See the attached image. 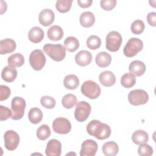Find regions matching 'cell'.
Instances as JSON below:
<instances>
[{
	"label": "cell",
	"instance_id": "cell-20",
	"mask_svg": "<svg viewBox=\"0 0 156 156\" xmlns=\"http://www.w3.org/2000/svg\"><path fill=\"white\" fill-rule=\"evenodd\" d=\"M28 38L34 43H40L44 38V31L39 27H33L28 33Z\"/></svg>",
	"mask_w": 156,
	"mask_h": 156
},
{
	"label": "cell",
	"instance_id": "cell-19",
	"mask_svg": "<svg viewBox=\"0 0 156 156\" xmlns=\"http://www.w3.org/2000/svg\"><path fill=\"white\" fill-rule=\"evenodd\" d=\"M17 74L18 72L16 68L8 65L2 69L1 72V77L5 82H12L16 78Z\"/></svg>",
	"mask_w": 156,
	"mask_h": 156
},
{
	"label": "cell",
	"instance_id": "cell-29",
	"mask_svg": "<svg viewBox=\"0 0 156 156\" xmlns=\"http://www.w3.org/2000/svg\"><path fill=\"white\" fill-rule=\"evenodd\" d=\"M66 49L70 52H75L79 47V41L74 37H68L64 41Z\"/></svg>",
	"mask_w": 156,
	"mask_h": 156
},
{
	"label": "cell",
	"instance_id": "cell-11",
	"mask_svg": "<svg viewBox=\"0 0 156 156\" xmlns=\"http://www.w3.org/2000/svg\"><path fill=\"white\" fill-rule=\"evenodd\" d=\"M4 138L5 147L9 151L15 150L20 141L19 135L12 130H9L5 132Z\"/></svg>",
	"mask_w": 156,
	"mask_h": 156
},
{
	"label": "cell",
	"instance_id": "cell-2",
	"mask_svg": "<svg viewBox=\"0 0 156 156\" xmlns=\"http://www.w3.org/2000/svg\"><path fill=\"white\" fill-rule=\"evenodd\" d=\"M43 51L55 62L62 61L66 56V48L60 44H46L43 46Z\"/></svg>",
	"mask_w": 156,
	"mask_h": 156
},
{
	"label": "cell",
	"instance_id": "cell-34",
	"mask_svg": "<svg viewBox=\"0 0 156 156\" xmlns=\"http://www.w3.org/2000/svg\"><path fill=\"white\" fill-rule=\"evenodd\" d=\"M101 45V38L96 35H91L87 40V46L91 50H96Z\"/></svg>",
	"mask_w": 156,
	"mask_h": 156
},
{
	"label": "cell",
	"instance_id": "cell-9",
	"mask_svg": "<svg viewBox=\"0 0 156 156\" xmlns=\"http://www.w3.org/2000/svg\"><path fill=\"white\" fill-rule=\"evenodd\" d=\"M91 110V105L85 101H80L76 103L74 111V117L79 122H83L88 118Z\"/></svg>",
	"mask_w": 156,
	"mask_h": 156
},
{
	"label": "cell",
	"instance_id": "cell-15",
	"mask_svg": "<svg viewBox=\"0 0 156 156\" xmlns=\"http://www.w3.org/2000/svg\"><path fill=\"white\" fill-rule=\"evenodd\" d=\"M16 47V42L12 38H5L0 41V54L1 55L13 52Z\"/></svg>",
	"mask_w": 156,
	"mask_h": 156
},
{
	"label": "cell",
	"instance_id": "cell-13",
	"mask_svg": "<svg viewBox=\"0 0 156 156\" xmlns=\"http://www.w3.org/2000/svg\"><path fill=\"white\" fill-rule=\"evenodd\" d=\"M62 152V144L56 140H50L46 145L45 153L47 156H60Z\"/></svg>",
	"mask_w": 156,
	"mask_h": 156
},
{
	"label": "cell",
	"instance_id": "cell-25",
	"mask_svg": "<svg viewBox=\"0 0 156 156\" xmlns=\"http://www.w3.org/2000/svg\"><path fill=\"white\" fill-rule=\"evenodd\" d=\"M132 140L135 144L140 145L148 141L149 135L144 130H138L133 133L132 135Z\"/></svg>",
	"mask_w": 156,
	"mask_h": 156
},
{
	"label": "cell",
	"instance_id": "cell-35",
	"mask_svg": "<svg viewBox=\"0 0 156 156\" xmlns=\"http://www.w3.org/2000/svg\"><path fill=\"white\" fill-rule=\"evenodd\" d=\"M145 26L143 21L140 20H137L134 21L130 26L131 31L133 34L136 35L141 34L144 30Z\"/></svg>",
	"mask_w": 156,
	"mask_h": 156
},
{
	"label": "cell",
	"instance_id": "cell-36",
	"mask_svg": "<svg viewBox=\"0 0 156 156\" xmlns=\"http://www.w3.org/2000/svg\"><path fill=\"white\" fill-rule=\"evenodd\" d=\"M40 103L46 108L52 109L55 107L56 102L54 98L49 96H44L41 98Z\"/></svg>",
	"mask_w": 156,
	"mask_h": 156
},
{
	"label": "cell",
	"instance_id": "cell-12",
	"mask_svg": "<svg viewBox=\"0 0 156 156\" xmlns=\"http://www.w3.org/2000/svg\"><path fill=\"white\" fill-rule=\"evenodd\" d=\"M97 143L93 140H85L82 145L80 151V156H94L98 151Z\"/></svg>",
	"mask_w": 156,
	"mask_h": 156
},
{
	"label": "cell",
	"instance_id": "cell-37",
	"mask_svg": "<svg viewBox=\"0 0 156 156\" xmlns=\"http://www.w3.org/2000/svg\"><path fill=\"white\" fill-rule=\"evenodd\" d=\"M138 153L140 156H150L153 154V149L146 143H143L140 144L138 149Z\"/></svg>",
	"mask_w": 156,
	"mask_h": 156
},
{
	"label": "cell",
	"instance_id": "cell-42",
	"mask_svg": "<svg viewBox=\"0 0 156 156\" xmlns=\"http://www.w3.org/2000/svg\"><path fill=\"white\" fill-rule=\"evenodd\" d=\"M92 0H77V4L82 8H87L91 5Z\"/></svg>",
	"mask_w": 156,
	"mask_h": 156
},
{
	"label": "cell",
	"instance_id": "cell-40",
	"mask_svg": "<svg viewBox=\"0 0 156 156\" xmlns=\"http://www.w3.org/2000/svg\"><path fill=\"white\" fill-rule=\"evenodd\" d=\"M0 90H1V97L0 101H2L6 100L9 98L10 95V89L5 85H0Z\"/></svg>",
	"mask_w": 156,
	"mask_h": 156
},
{
	"label": "cell",
	"instance_id": "cell-1",
	"mask_svg": "<svg viewBox=\"0 0 156 156\" xmlns=\"http://www.w3.org/2000/svg\"><path fill=\"white\" fill-rule=\"evenodd\" d=\"M87 131L90 135L100 140L108 138L111 135L110 126L96 119L92 120L88 124Z\"/></svg>",
	"mask_w": 156,
	"mask_h": 156
},
{
	"label": "cell",
	"instance_id": "cell-32",
	"mask_svg": "<svg viewBox=\"0 0 156 156\" xmlns=\"http://www.w3.org/2000/svg\"><path fill=\"white\" fill-rule=\"evenodd\" d=\"M73 3V0H58L55 4L57 10L60 13H66L69 11Z\"/></svg>",
	"mask_w": 156,
	"mask_h": 156
},
{
	"label": "cell",
	"instance_id": "cell-23",
	"mask_svg": "<svg viewBox=\"0 0 156 156\" xmlns=\"http://www.w3.org/2000/svg\"><path fill=\"white\" fill-rule=\"evenodd\" d=\"M80 23L83 27H90L95 23V17L91 12H85L80 16Z\"/></svg>",
	"mask_w": 156,
	"mask_h": 156
},
{
	"label": "cell",
	"instance_id": "cell-4",
	"mask_svg": "<svg viewBox=\"0 0 156 156\" xmlns=\"http://www.w3.org/2000/svg\"><path fill=\"white\" fill-rule=\"evenodd\" d=\"M143 48V41L138 38H131L124 47L123 53L127 57L136 55Z\"/></svg>",
	"mask_w": 156,
	"mask_h": 156
},
{
	"label": "cell",
	"instance_id": "cell-16",
	"mask_svg": "<svg viewBox=\"0 0 156 156\" xmlns=\"http://www.w3.org/2000/svg\"><path fill=\"white\" fill-rule=\"evenodd\" d=\"M92 60L91 54L85 50L79 51L75 56L76 63L80 66H85L88 65Z\"/></svg>",
	"mask_w": 156,
	"mask_h": 156
},
{
	"label": "cell",
	"instance_id": "cell-33",
	"mask_svg": "<svg viewBox=\"0 0 156 156\" xmlns=\"http://www.w3.org/2000/svg\"><path fill=\"white\" fill-rule=\"evenodd\" d=\"M51 135V129L47 124L40 126L37 130V136L40 140H46Z\"/></svg>",
	"mask_w": 156,
	"mask_h": 156
},
{
	"label": "cell",
	"instance_id": "cell-26",
	"mask_svg": "<svg viewBox=\"0 0 156 156\" xmlns=\"http://www.w3.org/2000/svg\"><path fill=\"white\" fill-rule=\"evenodd\" d=\"M28 118L32 124H37L39 123L43 119L42 111L37 107L30 108L28 113Z\"/></svg>",
	"mask_w": 156,
	"mask_h": 156
},
{
	"label": "cell",
	"instance_id": "cell-7",
	"mask_svg": "<svg viewBox=\"0 0 156 156\" xmlns=\"http://www.w3.org/2000/svg\"><path fill=\"white\" fill-rule=\"evenodd\" d=\"M122 41V36L119 32L117 31H111L106 37V48L111 52H116L119 49Z\"/></svg>",
	"mask_w": 156,
	"mask_h": 156
},
{
	"label": "cell",
	"instance_id": "cell-3",
	"mask_svg": "<svg viewBox=\"0 0 156 156\" xmlns=\"http://www.w3.org/2000/svg\"><path fill=\"white\" fill-rule=\"evenodd\" d=\"M80 90L84 96L91 99H97L101 93L100 86L91 80L84 82L81 86Z\"/></svg>",
	"mask_w": 156,
	"mask_h": 156
},
{
	"label": "cell",
	"instance_id": "cell-18",
	"mask_svg": "<svg viewBox=\"0 0 156 156\" xmlns=\"http://www.w3.org/2000/svg\"><path fill=\"white\" fill-rule=\"evenodd\" d=\"M129 70L130 73L134 76L140 77L145 73L146 66L144 63L140 60H134L130 63Z\"/></svg>",
	"mask_w": 156,
	"mask_h": 156
},
{
	"label": "cell",
	"instance_id": "cell-17",
	"mask_svg": "<svg viewBox=\"0 0 156 156\" xmlns=\"http://www.w3.org/2000/svg\"><path fill=\"white\" fill-rule=\"evenodd\" d=\"M100 83L104 87H109L113 85L116 82L115 74L110 71L102 72L99 76Z\"/></svg>",
	"mask_w": 156,
	"mask_h": 156
},
{
	"label": "cell",
	"instance_id": "cell-39",
	"mask_svg": "<svg viewBox=\"0 0 156 156\" xmlns=\"http://www.w3.org/2000/svg\"><path fill=\"white\" fill-rule=\"evenodd\" d=\"M12 115V110L7 107L0 105V120L1 121L7 120Z\"/></svg>",
	"mask_w": 156,
	"mask_h": 156
},
{
	"label": "cell",
	"instance_id": "cell-27",
	"mask_svg": "<svg viewBox=\"0 0 156 156\" xmlns=\"http://www.w3.org/2000/svg\"><path fill=\"white\" fill-rule=\"evenodd\" d=\"M63 84L66 88L69 90H74L79 85V78L74 74L67 75L64 80Z\"/></svg>",
	"mask_w": 156,
	"mask_h": 156
},
{
	"label": "cell",
	"instance_id": "cell-21",
	"mask_svg": "<svg viewBox=\"0 0 156 156\" xmlns=\"http://www.w3.org/2000/svg\"><path fill=\"white\" fill-rule=\"evenodd\" d=\"M95 61L98 66L101 68L107 67L111 63L112 57L106 52H100L96 55Z\"/></svg>",
	"mask_w": 156,
	"mask_h": 156
},
{
	"label": "cell",
	"instance_id": "cell-22",
	"mask_svg": "<svg viewBox=\"0 0 156 156\" xmlns=\"http://www.w3.org/2000/svg\"><path fill=\"white\" fill-rule=\"evenodd\" d=\"M47 34L49 40L52 41H58L63 36V30L61 27L54 25L48 29Z\"/></svg>",
	"mask_w": 156,
	"mask_h": 156
},
{
	"label": "cell",
	"instance_id": "cell-31",
	"mask_svg": "<svg viewBox=\"0 0 156 156\" xmlns=\"http://www.w3.org/2000/svg\"><path fill=\"white\" fill-rule=\"evenodd\" d=\"M77 98L74 94H67L62 99V104L63 107L67 109L72 108L77 103Z\"/></svg>",
	"mask_w": 156,
	"mask_h": 156
},
{
	"label": "cell",
	"instance_id": "cell-38",
	"mask_svg": "<svg viewBox=\"0 0 156 156\" xmlns=\"http://www.w3.org/2000/svg\"><path fill=\"white\" fill-rule=\"evenodd\" d=\"M116 4V0H102L100 1L101 7L106 11L112 10L114 9Z\"/></svg>",
	"mask_w": 156,
	"mask_h": 156
},
{
	"label": "cell",
	"instance_id": "cell-41",
	"mask_svg": "<svg viewBox=\"0 0 156 156\" xmlns=\"http://www.w3.org/2000/svg\"><path fill=\"white\" fill-rule=\"evenodd\" d=\"M147 21L149 25L155 27L156 26V13L155 12H149L147 15Z\"/></svg>",
	"mask_w": 156,
	"mask_h": 156
},
{
	"label": "cell",
	"instance_id": "cell-28",
	"mask_svg": "<svg viewBox=\"0 0 156 156\" xmlns=\"http://www.w3.org/2000/svg\"><path fill=\"white\" fill-rule=\"evenodd\" d=\"M7 62L12 67H20L24 63V58L21 54H13L8 57Z\"/></svg>",
	"mask_w": 156,
	"mask_h": 156
},
{
	"label": "cell",
	"instance_id": "cell-8",
	"mask_svg": "<svg viewBox=\"0 0 156 156\" xmlns=\"http://www.w3.org/2000/svg\"><path fill=\"white\" fill-rule=\"evenodd\" d=\"M46 57L41 50H34L29 55V63L35 71L43 69L46 63Z\"/></svg>",
	"mask_w": 156,
	"mask_h": 156
},
{
	"label": "cell",
	"instance_id": "cell-14",
	"mask_svg": "<svg viewBox=\"0 0 156 156\" xmlns=\"http://www.w3.org/2000/svg\"><path fill=\"white\" fill-rule=\"evenodd\" d=\"M54 13L49 9L42 10L38 15L39 22L44 26H49L52 24L54 21Z\"/></svg>",
	"mask_w": 156,
	"mask_h": 156
},
{
	"label": "cell",
	"instance_id": "cell-5",
	"mask_svg": "<svg viewBox=\"0 0 156 156\" xmlns=\"http://www.w3.org/2000/svg\"><path fill=\"white\" fill-rule=\"evenodd\" d=\"M26 105V101L23 98L19 96L13 98L11 102V108L12 112L11 118L13 120H19L21 119L24 116Z\"/></svg>",
	"mask_w": 156,
	"mask_h": 156
},
{
	"label": "cell",
	"instance_id": "cell-10",
	"mask_svg": "<svg viewBox=\"0 0 156 156\" xmlns=\"http://www.w3.org/2000/svg\"><path fill=\"white\" fill-rule=\"evenodd\" d=\"M52 129L57 133L67 134L71 130V124L68 119L58 117L54 120L52 122Z\"/></svg>",
	"mask_w": 156,
	"mask_h": 156
},
{
	"label": "cell",
	"instance_id": "cell-30",
	"mask_svg": "<svg viewBox=\"0 0 156 156\" xmlns=\"http://www.w3.org/2000/svg\"><path fill=\"white\" fill-rule=\"evenodd\" d=\"M136 83V78L130 73L124 74L121 78V83L124 88H129L133 87Z\"/></svg>",
	"mask_w": 156,
	"mask_h": 156
},
{
	"label": "cell",
	"instance_id": "cell-6",
	"mask_svg": "<svg viewBox=\"0 0 156 156\" xmlns=\"http://www.w3.org/2000/svg\"><path fill=\"white\" fill-rule=\"evenodd\" d=\"M128 100L132 105H140L146 104L149 100V95L147 93L141 89L133 90L128 94Z\"/></svg>",
	"mask_w": 156,
	"mask_h": 156
},
{
	"label": "cell",
	"instance_id": "cell-24",
	"mask_svg": "<svg viewBox=\"0 0 156 156\" xmlns=\"http://www.w3.org/2000/svg\"><path fill=\"white\" fill-rule=\"evenodd\" d=\"M102 151L103 154L106 156H114L118 153L119 147L115 142L108 141L104 144Z\"/></svg>",
	"mask_w": 156,
	"mask_h": 156
}]
</instances>
